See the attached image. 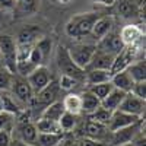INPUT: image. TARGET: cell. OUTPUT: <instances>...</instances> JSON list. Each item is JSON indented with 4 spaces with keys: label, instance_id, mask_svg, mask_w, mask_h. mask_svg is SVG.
<instances>
[{
    "label": "cell",
    "instance_id": "8fae6325",
    "mask_svg": "<svg viewBox=\"0 0 146 146\" xmlns=\"http://www.w3.org/2000/svg\"><path fill=\"white\" fill-rule=\"evenodd\" d=\"M27 80L28 83L31 85L32 91L36 94L38 91H41L45 85L50 83L51 80V76H50V70H48L45 66H38L35 67L29 75L27 76Z\"/></svg>",
    "mask_w": 146,
    "mask_h": 146
},
{
    "label": "cell",
    "instance_id": "44dd1931",
    "mask_svg": "<svg viewBox=\"0 0 146 146\" xmlns=\"http://www.w3.org/2000/svg\"><path fill=\"white\" fill-rule=\"evenodd\" d=\"M62 104L64 107V111H69L76 115L82 113V96L79 94H67Z\"/></svg>",
    "mask_w": 146,
    "mask_h": 146
},
{
    "label": "cell",
    "instance_id": "3957f363",
    "mask_svg": "<svg viewBox=\"0 0 146 146\" xmlns=\"http://www.w3.org/2000/svg\"><path fill=\"white\" fill-rule=\"evenodd\" d=\"M0 57L3 60V66L15 75L16 69V41L13 36L0 32Z\"/></svg>",
    "mask_w": 146,
    "mask_h": 146
},
{
    "label": "cell",
    "instance_id": "52a82bcc",
    "mask_svg": "<svg viewBox=\"0 0 146 146\" xmlns=\"http://www.w3.org/2000/svg\"><path fill=\"white\" fill-rule=\"evenodd\" d=\"M126 45L121 40V36L118 32L110 31L107 35H104L100 41H96V50H101L104 53H108L111 56L118 54L121 50H123Z\"/></svg>",
    "mask_w": 146,
    "mask_h": 146
},
{
    "label": "cell",
    "instance_id": "603a6c76",
    "mask_svg": "<svg viewBox=\"0 0 146 146\" xmlns=\"http://www.w3.org/2000/svg\"><path fill=\"white\" fill-rule=\"evenodd\" d=\"M126 70L130 75V78L133 79V82H146V63H145V60L133 62Z\"/></svg>",
    "mask_w": 146,
    "mask_h": 146
},
{
    "label": "cell",
    "instance_id": "7bdbcfd3",
    "mask_svg": "<svg viewBox=\"0 0 146 146\" xmlns=\"http://www.w3.org/2000/svg\"><path fill=\"white\" fill-rule=\"evenodd\" d=\"M121 146H133L131 143H127V145H121Z\"/></svg>",
    "mask_w": 146,
    "mask_h": 146
},
{
    "label": "cell",
    "instance_id": "d4e9b609",
    "mask_svg": "<svg viewBox=\"0 0 146 146\" xmlns=\"http://www.w3.org/2000/svg\"><path fill=\"white\" fill-rule=\"evenodd\" d=\"M80 96H82V113L89 115L96 108L101 107V101L96 98L95 95H92L89 91H85Z\"/></svg>",
    "mask_w": 146,
    "mask_h": 146
},
{
    "label": "cell",
    "instance_id": "1f68e13d",
    "mask_svg": "<svg viewBox=\"0 0 146 146\" xmlns=\"http://www.w3.org/2000/svg\"><path fill=\"white\" fill-rule=\"evenodd\" d=\"M38 0H15V6L23 13H32L36 9Z\"/></svg>",
    "mask_w": 146,
    "mask_h": 146
},
{
    "label": "cell",
    "instance_id": "f546056e",
    "mask_svg": "<svg viewBox=\"0 0 146 146\" xmlns=\"http://www.w3.org/2000/svg\"><path fill=\"white\" fill-rule=\"evenodd\" d=\"M13 73H12L9 69H6L5 66L0 67V92L3 91H9L12 80H13Z\"/></svg>",
    "mask_w": 146,
    "mask_h": 146
},
{
    "label": "cell",
    "instance_id": "4dcf8cb0",
    "mask_svg": "<svg viewBox=\"0 0 146 146\" xmlns=\"http://www.w3.org/2000/svg\"><path fill=\"white\" fill-rule=\"evenodd\" d=\"M15 126V114H10L7 111H0V130L12 131Z\"/></svg>",
    "mask_w": 146,
    "mask_h": 146
},
{
    "label": "cell",
    "instance_id": "8d00e7d4",
    "mask_svg": "<svg viewBox=\"0 0 146 146\" xmlns=\"http://www.w3.org/2000/svg\"><path fill=\"white\" fill-rule=\"evenodd\" d=\"M15 7V0H0V9H12Z\"/></svg>",
    "mask_w": 146,
    "mask_h": 146
},
{
    "label": "cell",
    "instance_id": "5bb4252c",
    "mask_svg": "<svg viewBox=\"0 0 146 146\" xmlns=\"http://www.w3.org/2000/svg\"><path fill=\"white\" fill-rule=\"evenodd\" d=\"M114 5L117 13L124 19H131L139 15V5L135 0H115Z\"/></svg>",
    "mask_w": 146,
    "mask_h": 146
},
{
    "label": "cell",
    "instance_id": "ba28073f",
    "mask_svg": "<svg viewBox=\"0 0 146 146\" xmlns=\"http://www.w3.org/2000/svg\"><path fill=\"white\" fill-rule=\"evenodd\" d=\"M139 120H140V117H137V115H131L129 113L121 111V110H115V111L111 113V117H110L107 127L110 131H115V130H120V129H124L127 126L135 124Z\"/></svg>",
    "mask_w": 146,
    "mask_h": 146
},
{
    "label": "cell",
    "instance_id": "7402d4cb",
    "mask_svg": "<svg viewBox=\"0 0 146 146\" xmlns=\"http://www.w3.org/2000/svg\"><path fill=\"white\" fill-rule=\"evenodd\" d=\"M64 139V133H38L35 146H58Z\"/></svg>",
    "mask_w": 146,
    "mask_h": 146
},
{
    "label": "cell",
    "instance_id": "7a4b0ae2",
    "mask_svg": "<svg viewBox=\"0 0 146 146\" xmlns=\"http://www.w3.org/2000/svg\"><path fill=\"white\" fill-rule=\"evenodd\" d=\"M56 62L57 66L62 72V75L70 76L73 79H76L79 82H85V70L80 69L75 62L72 60L69 51H67V47L64 45H60L57 48V53H56Z\"/></svg>",
    "mask_w": 146,
    "mask_h": 146
},
{
    "label": "cell",
    "instance_id": "5b68a950",
    "mask_svg": "<svg viewBox=\"0 0 146 146\" xmlns=\"http://www.w3.org/2000/svg\"><path fill=\"white\" fill-rule=\"evenodd\" d=\"M9 91L21 104H31L34 96H35V92L32 91L28 80L22 79V78H15L13 76V80H12V85H10Z\"/></svg>",
    "mask_w": 146,
    "mask_h": 146
},
{
    "label": "cell",
    "instance_id": "f35d334b",
    "mask_svg": "<svg viewBox=\"0 0 146 146\" xmlns=\"http://www.w3.org/2000/svg\"><path fill=\"white\" fill-rule=\"evenodd\" d=\"M57 2H60V3H67V2H70V0H57Z\"/></svg>",
    "mask_w": 146,
    "mask_h": 146
},
{
    "label": "cell",
    "instance_id": "74e56055",
    "mask_svg": "<svg viewBox=\"0 0 146 146\" xmlns=\"http://www.w3.org/2000/svg\"><path fill=\"white\" fill-rule=\"evenodd\" d=\"M95 3H100V5H104V6H113L115 0H92Z\"/></svg>",
    "mask_w": 146,
    "mask_h": 146
},
{
    "label": "cell",
    "instance_id": "4fadbf2b",
    "mask_svg": "<svg viewBox=\"0 0 146 146\" xmlns=\"http://www.w3.org/2000/svg\"><path fill=\"white\" fill-rule=\"evenodd\" d=\"M83 133H85V137H89L92 140L104 143V139L111 131L108 130V127L105 124H101V123H96V121L88 120L86 123H85V126H83Z\"/></svg>",
    "mask_w": 146,
    "mask_h": 146
},
{
    "label": "cell",
    "instance_id": "d590c367",
    "mask_svg": "<svg viewBox=\"0 0 146 146\" xmlns=\"http://www.w3.org/2000/svg\"><path fill=\"white\" fill-rule=\"evenodd\" d=\"M75 146H105V145L101 143V142L92 140V139H89V137H83V139H80L78 143H75Z\"/></svg>",
    "mask_w": 146,
    "mask_h": 146
},
{
    "label": "cell",
    "instance_id": "ab89813d",
    "mask_svg": "<svg viewBox=\"0 0 146 146\" xmlns=\"http://www.w3.org/2000/svg\"><path fill=\"white\" fill-rule=\"evenodd\" d=\"M0 67H3V60H2V57H0Z\"/></svg>",
    "mask_w": 146,
    "mask_h": 146
},
{
    "label": "cell",
    "instance_id": "d6986e66",
    "mask_svg": "<svg viewBox=\"0 0 146 146\" xmlns=\"http://www.w3.org/2000/svg\"><path fill=\"white\" fill-rule=\"evenodd\" d=\"M113 83V86L123 91V92H130L133 85H135V82H133V79L130 78V75L127 73V70H123V72H118V73H114V75H111V80H110Z\"/></svg>",
    "mask_w": 146,
    "mask_h": 146
},
{
    "label": "cell",
    "instance_id": "cb8c5ba5",
    "mask_svg": "<svg viewBox=\"0 0 146 146\" xmlns=\"http://www.w3.org/2000/svg\"><path fill=\"white\" fill-rule=\"evenodd\" d=\"M63 113H64L63 104L60 102V101H56V102L47 105V107L44 108V111L41 113V117H40V118L53 120V121H57V123H58V120H60V117H62Z\"/></svg>",
    "mask_w": 146,
    "mask_h": 146
},
{
    "label": "cell",
    "instance_id": "ffe728a7",
    "mask_svg": "<svg viewBox=\"0 0 146 146\" xmlns=\"http://www.w3.org/2000/svg\"><path fill=\"white\" fill-rule=\"evenodd\" d=\"M111 80V72L110 70H101V69H89L88 72H85V82L89 86L96 83H104Z\"/></svg>",
    "mask_w": 146,
    "mask_h": 146
},
{
    "label": "cell",
    "instance_id": "8992f818",
    "mask_svg": "<svg viewBox=\"0 0 146 146\" xmlns=\"http://www.w3.org/2000/svg\"><path fill=\"white\" fill-rule=\"evenodd\" d=\"M140 131H142V120H139L137 123L131 124V126H127V127H124V129L111 131V133H110V135H111L110 140H111L113 146L127 145V143H131V140L135 139Z\"/></svg>",
    "mask_w": 146,
    "mask_h": 146
},
{
    "label": "cell",
    "instance_id": "484cf974",
    "mask_svg": "<svg viewBox=\"0 0 146 146\" xmlns=\"http://www.w3.org/2000/svg\"><path fill=\"white\" fill-rule=\"evenodd\" d=\"M35 127L38 133H63L57 121L47 118H38V121L35 123Z\"/></svg>",
    "mask_w": 146,
    "mask_h": 146
},
{
    "label": "cell",
    "instance_id": "7c38bea8",
    "mask_svg": "<svg viewBox=\"0 0 146 146\" xmlns=\"http://www.w3.org/2000/svg\"><path fill=\"white\" fill-rule=\"evenodd\" d=\"M58 92H60V86H58V82H56V80H50V83L48 85H45V86L41 89V91H38L35 94V96H34V100H32V102L35 101V102H38V104H42V105H50V104H53V102H56L57 101V96H58Z\"/></svg>",
    "mask_w": 146,
    "mask_h": 146
},
{
    "label": "cell",
    "instance_id": "d6a6232c",
    "mask_svg": "<svg viewBox=\"0 0 146 146\" xmlns=\"http://www.w3.org/2000/svg\"><path fill=\"white\" fill-rule=\"evenodd\" d=\"M80 82L73 79L70 76H66V75H62L60 76V80H58V86L60 89H64V91H72L73 88H76Z\"/></svg>",
    "mask_w": 146,
    "mask_h": 146
},
{
    "label": "cell",
    "instance_id": "2e32d148",
    "mask_svg": "<svg viewBox=\"0 0 146 146\" xmlns=\"http://www.w3.org/2000/svg\"><path fill=\"white\" fill-rule=\"evenodd\" d=\"M120 36L123 40L124 45H133L135 47L139 41H142L143 38V32L140 28H137L136 25H126L120 32Z\"/></svg>",
    "mask_w": 146,
    "mask_h": 146
},
{
    "label": "cell",
    "instance_id": "30bf717a",
    "mask_svg": "<svg viewBox=\"0 0 146 146\" xmlns=\"http://www.w3.org/2000/svg\"><path fill=\"white\" fill-rule=\"evenodd\" d=\"M133 62H135V50H133V45H126L118 54L114 56V60H113V64H111L110 72H111V75L118 73V72H123Z\"/></svg>",
    "mask_w": 146,
    "mask_h": 146
},
{
    "label": "cell",
    "instance_id": "6da1fadb",
    "mask_svg": "<svg viewBox=\"0 0 146 146\" xmlns=\"http://www.w3.org/2000/svg\"><path fill=\"white\" fill-rule=\"evenodd\" d=\"M100 18L95 12H88V13H78L72 16L69 22L66 23V34L70 38H82V36L91 35L92 27L95 21Z\"/></svg>",
    "mask_w": 146,
    "mask_h": 146
},
{
    "label": "cell",
    "instance_id": "9c48e42d",
    "mask_svg": "<svg viewBox=\"0 0 146 146\" xmlns=\"http://www.w3.org/2000/svg\"><path fill=\"white\" fill-rule=\"evenodd\" d=\"M145 100H140L139 96L133 95L131 92H127L124 95L123 101H121L120 107L117 110H121L124 113H129L131 115H137V117H142L145 114Z\"/></svg>",
    "mask_w": 146,
    "mask_h": 146
},
{
    "label": "cell",
    "instance_id": "277c9868",
    "mask_svg": "<svg viewBox=\"0 0 146 146\" xmlns=\"http://www.w3.org/2000/svg\"><path fill=\"white\" fill-rule=\"evenodd\" d=\"M67 51L72 57V60L75 62L80 69H86L91 63V60L96 51V44H75L67 48Z\"/></svg>",
    "mask_w": 146,
    "mask_h": 146
},
{
    "label": "cell",
    "instance_id": "f1b7e54d",
    "mask_svg": "<svg viewBox=\"0 0 146 146\" xmlns=\"http://www.w3.org/2000/svg\"><path fill=\"white\" fill-rule=\"evenodd\" d=\"M89 120L92 121H96V123H101V124H108V121H110V117H111V111H108V110L100 107V108H96L94 113H91L89 115Z\"/></svg>",
    "mask_w": 146,
    "mask_h": 146
},
{
    "label": "cell",
    "instance_id": "9a60e30c",
    "mask_svg": "<svg viewBox=\"0 0 146 146\" xmlns=\"http://www.w3.org/2000/svg\"><path fill=\"white\" fill-rule=\"evenodd\" d=\"M113 18L110 16H100L98 19L95 21L94 27H92V31H91V35L94 36V40L100 41L104 35H107L110 31H113Z\"/></svg>",
    "mask_w": 146,
    "mask_h": 146
},
{
    "label": "cell",
    "instance_id": "b9f144b4",
    "mask_svg": "<svg viewBox=\"0 0 146 146\" xmlns=\"http://www.w3.org/2000/svg\"><path fill=\"white\" fill-rule=\"evenodd\" d=\"M0 111H3V108H2V98H0Z\"/></svg>",
    "mask_w": 146,
    "mask_h": 146
},
{
    "label": "cell",
    "instance_id": "e575fe53",
    "mask_svg": "<svg viewBox=\"0 0 146 146\" xmlns=\"http://www.w3.org/2000/svg\"><path fill=\"white\" fill-rule=\"evenodd\" d=\"M12 145V133L7 130H0V146Z\"/></svg>",
    "mask_w": 146,
    "mask_h": 146
},
{
    "label": "cell",
    "instance_id": "4316f807",
    "mask_svg": "<svg viewBox=\"0 0 146 146\" xmlns=\"http://www.w3.org/2000/svg\"><path fill=\"white\" fill-rule=\"evenodd\" d=\"M76 123H78V115L72 114L69 111H64L62 114V117H60V120H58V126H60V129H62L63 133H67V131L73 130V127L76 126Z\"/></svg>",
    "mask_w": 146,
    "mask_h": 146
},
{
    "label": "cell",
    "instance_id": "83f0119b",
    "mask_svg": "<svg viewBox=\"0 0 146 146\" xmlns=\"http://www.w3.org/2000/svg\"><path fill=\"white\" fill-rule=\"evenodd\" d=\"M113 88H114V86H113V83H111V82H104V83L92 85V86L88 88V91H89L92 95H95L100 101H102L105 96L110 94V91H111Z\"/></svg>",
    "mask_w": 146,
    "mask_h": 146
},
{
    "label": "cell",
    "instance_id": "e0dca14e",
    "mask_svg": "<svg viewBox=\"0 0 146 146\" xmlns=\"http://www.w3.org/2000/svg\"><path fill=\"white\" fill-rule=\"evenodd\" d=\"M126 94L127 92H123V91H120L117 88H113L111 91H110V94L101 101V107L108 110V111H111V113L115 111V110L120 107V104H121V101H123Z\"/></svg>",
    "mask_w": 146,
    "mask_h": 146
},
{
    "label": "cell",
    "instance_id": "ac0fdd59",
    "mask_svg": "<svg viewBox=\"0 0 146 146\" xmlns=\"http://www.w3.org/2000/svg\"><path fill=\"white\" fill-rule=\"evenodd\" d=\"M113 60H114V56L108 54V53H104V51H101V50H96L88 67H89V69L110 70V69H111V64H113Z\"/></svg>",
    "mask_w": 146,
    "mask_h": 146
},
{
    "label": "cell",
    "instance_id": "836d02e7",
    "mask_svg": "<svg viewBox=\"0 0 146 146\" xmlns=\"http://www.w3.org/2000/svg\"><path fill=\"white\" fill-rule=\"evenodd\" d=\"M130 92L139 96L140 100H146V82H135Z\"/></svg>",
    "mask_w": 146,
    "mask_h": 146
},
{
    "label": "cell",
    "instance_id": "60d3db41",
    "mask_svg": "<svg viewBox=\"0 0 146 146\" xmlns=\"http://www.w3.org/2000/svg\"><path fill=\"white\" fill-rule=\"evenodd\" d=\"M19 146H34V145H25V143H21Z\"/></svg>",
    "mask_w": 146,
    "mask_h": 146
}]
</instances>
